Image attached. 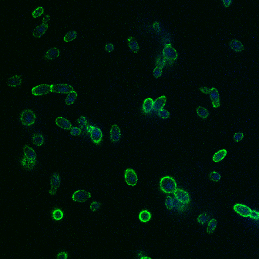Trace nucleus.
I'll list each match as a JSON object with an SVG mask.
<instances>
[{
    "instance_id": "obj_11",
    "label": "nucleus",
    "mask_w": 259,
    "mask_h": 259,
    "mask_svg": "<svg viewBox=\"0 0 259 259\" xmlns=\"http://www.w3.org/2000/svg\"><path fill=\"white\" fill-rule=\"evenodd\" d=\"M50 92H51V86L45 84L38 86L32 89V93L35 96L45 95Z\"/></svg>"
},
{
    "instance_id": "obj_31",
    "label": "nucleus",
    "mask_w": 259,
    "mask_h": 259,
    "mask_svg": "<svg viewBox=\"0 0 259 259\" xmlns=\"http://www.w3.org/2000/svg\"><path fill=\"white\" fill-rule=\"evenodd\" d=\"M166 61L164 56H160L158 58L157 61H156V66L157 67L159 68H162L164 67L165 65L166 64Z\"/></svg>"
},
{
    "instance_id": "obj_30",
    "label": "nucleus",
    "mask_w": 259,
    "mask_h": 259,
    "mask_svg": "<svg viewBox=\"0 0 259 259\" xmlns=\"http://www.w3.org/2000/svg\"><path fill=\"white\" fill-rule=\"evenodd\" d=\"M217 226V221L215 219H213L209 222L207 231L209 234H212L214 232Z\"/></svg>"
},
{
    "instance_id": "obj_34",
    "label": "nucleus",
    "mask_w": 259,
    "mask_h": 259,
    "mask_svg": "<svg viewBox=\"0 0 259 259\" xmlns=\"http://www.w3.org/2000/svg\"><path fill=\"white\" fill-rule=\"evenodd\" d=\"M174 207L179 211H183L184 208L183 204L181 202L177 200L176 199L175 200L173 199V207Z\"/></svg>"
},
{
    "instance_id": "obj_6",
    "label": "nucleus",
    "mask_w": 259,
    "mask_h": 259,
    "mask_svg": "<svg viewBox=\"0 0 259 259\" xmlns=\"http://www.w3.org/2000/svg\"><path fill=\"white\" fill-rule=\"evenodd\" d=\"M51 92L56 93H68L73 91V87L68 84L51 85Z\"/></svg>"
},
{
    "instance_id": "obj_4",
    "label": "nucleus",
    "mask_w": 259,
    "mask_h": 259,
    "mask_svg": "<svg viewBox=\"0 0 259 259\" xmlns=\"http://www.w3.org/2000/svg\"><path fill=\"white\" fill-rule=\"evenodd\" d=\"M86 130L90 134L92 140L95 143H99L102 139L103 134L99 128L91 125L86 126Z\"/></svg>"
},
{
    "instance_id": "obj_33",
    "label": "nucleus",
    "mask_w": 259,
    "mask_h": 259,
    "mask_svg": "<svg viewBox=\"0 0 259 259\" xmlns=\"http://www.w3.org/2000/svg\"><path fill=\"white\" fill-rule=\"evenodd\" d=\"M44 8L42 7H39L32 12V15L34 18H37L42 15V14L44 13Z\"/></svg>"
},
{
    "instance_id": "obj_12",
    "label": "nucleus",
    "mask_w": 259,
    "mask_h": 259,
    "mask_svg": "<svg viewBox=\"0 0 259 259\" xmlns=\"http://www.w3.org/2000/svg\"><path fill=\"white\" fill-rule=\"evenodd\" d=\"M60 184V179L59 177L58 173H55L53 175L51 180V188L49 191V193L51 195L56 194L58 188H59Z\"/></svg>"
},
{
    "instance_id": "obj_29",
    "label": "nucleus",
    "mask_w": 259,
    "mask_h": 259,
    "mask_svg": "<svg viewBox=\"0 0 259 259\" xmlns=\"http://www.w3.org/2000/svg\"><path fill=\"white\" fill-rule=\"evenodd\" d=\"M197 114L200 118L205 119L208 116H209V112L208 110H207L206 109L204 108V107H198L197 110Z\"/></svg>"
},
{
    "instance_id": "obj_7",
    "label": "nucleus",
    "mask_w": 259,
    "mask_h": 259,
    "mask_svg": "<svg viewBox=\"0 0 259 259\" xmlns=\"http://www.w3.org/2000/svg\"><path fill=\"white\" fill-rule=\"evenodd\" d=\"M91 197V194L88 191L85 190H79L73 193L72 196L73 200L74 202H86L88 199Z\"/></svg>"
},
{
    "instance_id": "obj_16",
    "label": "nucleus",
    "mask_w": 259,
    "mask_h": 259,
    "mask_svg": "<svg viewBox=\"0 0 259 259\" xmlns=\"http://www.w3.org/2000/svg\"><path fill=\"white\" fill-rule=\"evenodd\" d=\"M48 28V24L42 23L40 25L38 26L34 29L33 32V35L35 38H41L42 35H44Z\"/></svg>"
},
{
    "instance_id": "obj_13",
    "label": "nucleus",
    "mask_w": 259,
    "mask_h": 259,
    "mask_svg": "<svg viewBox=\"0 0 259 259\" xmlns=\"http://www.w3.org/2000/svg\"><path fill=\"white\" fill-rule=\"evenodd\" d=\"M209 94L211 101L212 102L213 107L214 108H218L219 107L220 105V98L217 89L215 87L210 89Z\"/></svg>"
},
{
    "instance_id": "obj_1",
    "label": "nucleus",
    "mask_w": 259,
    "mask_h": 259,
    "mask_svg": "<svg viewBox=\"0 0 259 259\" xmlns=\"http://www.w3.org/2000/svg\"><path fill=\"white\" fill-rule=\"evenodd\" d=\"M23 152L24 156L21 161V164L27 169H32L36 164V155L35 151L28 146H25Z\"/></svg>"
},
{
    "instance_id": "obj_40",
    "label": "nucleus",
    "mask_w": 259,
    "mask_h": 259,
    "mask_svg": "<svg viewBox=\"0 0 259 259\" xmlns=\"http://www.w3.org/2000/svg\"><path fill=\"white\" fill-rule=\"evenodd\" d=\"M100 206H101V204L99 202H92L90 205V209L92 210V211H96V210H98Z\"/></svg>"
},
{
    "instance_id": "obj_2",
    "label": "nucleus",
    "mask_w": 259,
    "mask_h": 259,
    "mask_svg": "<svg viewBox=\"0 0 259 259\" xmlns=\"http://www.w3.org/2000/svg\"><path fill=\"white\" fill-rule=\"evenodd\" d=\"M160 187L163 192L170 193H173L176 190L177 184L173 178L165 176L160 181Z\"/></svg>"
},
{
    "instance_id": "obj_28",
    "label": "nucleus",
    "mask_w": 259,
    "mask_h": 259,
    "mask_svg": "<svg viewBox=\"0 0 259 259\" xmlns=\"http://www.w3.org/2000/svg\"><path fill=\"white\" fill-rule=\"evenodd\" d=\"M76 36H77L76 32L74 30H72L68 32V33L66 34L64 38V41H65V42H69L74 40L76 38Z\"/></svg>"
},
{
    "instance_id": "obj_21",
    "label": "nucleus",
    "mask_w": 259,
    "mask_h": 259,
    "mask_svg": "<svg viewBox=\"0 0 259 259\" xmlns=\"http://www.w3.org/2000/svg\"><path fill=\"white\" fill-rule=\"evenodd\" d=\"M22 82L21 76H15L10 77L8 82V85L10 86H18L20 85Z\"/></svg>"
},
{
    "instance_id": "obj_25",
    "label": "nucleus",
    "mask_w": 259,
    "mask_h": 259,
    "mask_svg": "<svg viewBox=\"0 0 259 259\" xmlns=\"http://www.w3.org/2000/svg\"><path fill=\"white\" fill-rule=\"evenodd\" d=\"M139 218L143 222H146L149 221L151 218V214L149 212L146 210L142 211L139 215Z\"/></svg>"
},
{
    "instance_id": "obj_45",
    "label": "nucleus",
    "mask_w": 259,
    "mask_h": 259,
    "mask_svg": "<svg viewBox=\"0 0 259 259\" xmlns=\"http://www.w3.org/2000/svg\"><path fill=\"white\" fill-rule=\"evenodd\" d=\"M106 50L109 52H111L114 50V46L112 44H108L106 45Z\"/></svg>"
},
{
    "instance_id": "obj_43",
    "label": "nucleus",
    "mask_w": 259,
    "mask_h": 259,
    "mask_svg": "<svg viewBox=\"0 0 259 259\" xmlns=\"http://www.w3.org/2000/svg\"><path fill=\"white\" fill-rule=\"evenodd\" d=\"M244 137V134L243 133H235V135L234 136V140L236 142H238L240 140H241Z\"/></svg>"
},
{
    "instance_id": "obj_47",
    "label": "nucleus",
    "mask_w": 259,
    "mask_h": 259,
    "mask_svg": "<svg viewBox=\"0 0 259 259\" xmlns=\"http://www.w3.org/2000/svg\"><path fill=\"white\" fill-rule=\"evenodd\" d=\"M200 91H202L203 92L205 93H209L210 91V89L206 87H200Z\"/></svg>"
},
{
    "instance_id": "obj_14",
    "label": "nucleus",
    "mask_w": 259,
    "mask_h": 259,
    "mask_svg": "<svg viewBox=\"0 0 259 259\" xmlns=\"http://www.w3.org/2000/svg\"><path fill=\"white\" fill-rule=\"evenodd\" d=\"M110 137L112 141L113 142H118L120 139V130L117 125H114L112 126L110 131Z\"/></svg>"
},
{
    "instance_id": "obj_36",
    "label": "nucleus",
    "mask_w": 259,
    "mask_h": 259,
    "mask_svg": "<svg viewBox=\"0 0 259 259\" xmlns=\"http://www.w3.org/2000/svg\"><path fill=\"white\" fill-rule=\"evenodd\" d=\"M159 116H160V117L163 119H166L169 117L170 115V113L169 112L164 109H162V110L159 111L158 112Z\"/></svg>"
},
{
    "instance_id": "obj_38",
    "label": "nucleus",
    "mask_w": 259,
    "mask_h": 259,
    "mask_svg": "<svg viewBox=\"0 0 259 259\" xmlns=\"http://www.w3.org/2000/svg\"><path fill=\"white\" fill-rule=\"evenodd\" d=\"M81 133H82V131H81L80 128L76 127H74L71 128L70 134L72 136H79L81 134Z\"/></svg>"
},
{
    "instance_id": "obj_48",
    "label": "nucleus",
    "mask_w": 259,
    "mask_h": 259,
    "mask_svg": "<svg viewBox=\"0 0 259 259\" xmlns=\"http://www.w3.org/2000/svg\"><path fill=\"white\" fill-rule=\"evenodd\" d=\"M223 2L225 7H229V5L230 4L231 1L230 0H224V1H223Z\"/></svg>"
},
{
    "instance_id": "obj_20",
    "label": "nucleus",
    "mask_w": 259,
    "mask_h": 259,
    "mask_svg": "<svg viewBox=\"0 0 259 259\" xmlns=\"http://www.w3.org/2000/svg\"><path fill=\"white\" fill-rule=\"evenodd\" d=\"M153 105H154V101L151 98L146 99L143 102V111L146 113L150 112L153 108Z\"/></svg>"
},
{
    "instance_id": "obj_35",
    "label": "nucleus",
    "mask_w": 259,
    "mask_h": 259,
    "mask_svg": "<svg viewBox=\"0 0 259 259\" xmlns=\"http://www.w3.org/2000/svg\"><path fill=\"white\" fill-rule=\"evenodd\" d=\"M210 178L214 181L217 182L220 180L221 179V176L218 172L214 171L210 174Z\"/></svg>"
},
{
    "instance_id": "obj_27",
    "label": "nucleus",
    "mask_w": 259,
    "mask_h": 259,
    "mask_svg": "<svg viewBox=\"0 0 259 259\" xmlns=\"http://www.w3.org/2000/svg\"><path fill=\"white\" fill-rule=\"evenodd\" d=\"M32 140L33 143L37 146H41L44 143V137L41 134H34Z\"/></svg>"
},
{
    "instance_id": "obj_44",
    "label": "nucleus",
    "mask_w": 259,
    "mask_h": 259,
    "mask_svg": "<svg viewBox=\"0 0 259 259\" xmlns=\"http://www.w3.org/2000/svg\"><path fill=\"white\" fill-rule=\"evenodd\" d=\"M57 258L59 259H66L68 258V254L66 252H62L58 254Z\"/></svg>"
},
{
    "instance_id": "obj_26",
    "label": "nucleus",
    "mask_w": 259,
    "mask_h": 259,
    "mask_svg": "<svg viewBox=\"0 0 259 259\" xmlns=\"http://www.w3.org/2000/svg\"><path fill=\"white\" fill-rule=\"evenodd\" d=\"M77 96V93H76V92H74V91L70 92L68 94V96H67L66 100H65L66 104L68 105L73 104V103L76 101Z\"/></svg>"
},
{
    "instance_id": "obj_22",
    "label": "nucleus",
    "mask_w": 259,
    "mask_h": 259,
    "mask_svg": "<svg viewBox=\"0 0 259 259\" xmlns=\"http://www.w3.org/2000/svg\"><path fill=\"white\" fill-rule=\"evenodd\" d=\"M52 216L53 219L56 221H59L63 219L64 213L62 210L59 208H55L52 212Z\"/></svg>"
},
{
    "instance_id": "obj_17",
    "label": "nucleus",
    "mask_w": 259,
    "mask_h": 259,
    "mask_svg": "<svg viewBox=\"0 0 259 259\" xmlns=\"http://www.w3.org/2000/svg\"><path fill=\"white\" fill-rule=\"evenodd\" d=\"M56 123L58 126L64 130H69L71 128V123L64 118L59 117L56 120Z\"/></svg>"
},
{
    "instance_id": "obj_49",
    "label": "nucleus",
    "mask_w": 259,
    "mask_h": 259,
    "mask_svg": "<svg viewBox=\"0 0 259 259\" xmlns=\"http://www.w3.org/2000/svg\"><path fill=\"white\" fill-rule=\"evenodd\" d=\"M159 23L156 22L155 23H154V25H153V27H154V29L155 30H157V31H159L160 30V27H159Z\"/></svg>"
},
{
    "instance_id": "obj_8",
    "label": "nucleus",
    "mask_w": 259,
    "mask_h": 259,
    "mask_svg": "<svg viewBox=\"0 0 259 259\" xmlns=\"http://www.w3.org/2000/svg\"><path fill=\"white\" fill-rule=\"evenodd\" d=\"M173 193L176 199L183 204H187L190 202V196L187 191L180 189H177L175 190Z\"/></svg>"
},
{
    "instance_id": "obj_23",
    "label": "nucleus",
    "mask_w": 259,
    "mask_h": 259,
    "mask_svg": "<svg viewBox=\"0 0 259 259\" xmlns=\"http://www.w3.org/2000/svg\"><path fill=\"white\" fill-rule=\"evenodd\" d=\"M227 154V151L225 150H222L216 153L213 157V160L215 162H219L222 160H223L226 156Z\"/></svg>"
},
{
    "instance_id": "obj_18",
    "label": "nucleus",
    "mask_w": 259,
    "mask_h": 259,
    "mask_svg": "<svg viewBox=\"0 0 259 259\" xmlns=\"http://www.w3.org/2000/svg\"><path fill=\"white\" fill-rule=\"evenodd\" d=\"M60 54L59 50L57 48L50 49L45 54V57L49 60H53L58 57Z\"/></svg>"
},
{
    "instance_id": "obj_24",
    "label": "nucleus",
    "mask_w": 259,
    "mask_h": 259,
    "mask_svg": "<svg viewBox=\"0 0 259 259\" xmlns=\"http://www.w3.org/2000/svg\"><path fill=\"white\" fill-rule=\"evenodd\" d=\"M128 45L130 48L133 52H134V53H137L139 51V45L137 42H136V39L133 37H130L128 39Z\"/></svg>"
},
{
    "instance_id": "obj_9",
    "label": "nucleus",
    "mask_w": 259,
    "mask_h": 259,
    "mask_svg": "<svg viewBox=\"0 0 259 259\" xmlns=\"http://www.w3.org/2000/svg\"><path fill=\"white\" fill-rule=\"evenodd\" d=\"M125 178L126 182L128 185L134 186L137 181V176L133 170L127 169L125 171Z\"/></svg>"
},
{
    "instance_id": "obj_42",
    "label": "nucleus",
    "mask_w": 259,
    "mask_h": 259,
    "mask_svg": "<svg viewBox=\"0 0 259 259\" xmlns=\"http://www.w3.org/2000/svg\"><path fill=\"white\" fill-rule=\"evenodd\" d=\"M249 217H250L251 218H252V219H255V220H258L259 218V212L256 211H252V210Z\"/></svg>"
},
{
    "instance_id": "obj_50",
    "label": "nucleus",
    "mask_w": 259,
    "mask_h": 259,
    "mask_svg": "<svg viewBox=\"0 0 259 259\" xmlns=\"http://www.w3.org/2000/svg\"><path fill=\"white\" fill-rule=\"evenodd\" d=\"M142 259H150V258H148V257H142Z\"/></svg>"
},
{
    "instance_id": "obj_39",
    "label": "nucleus",
    "mask_w": 259,
    "mask_h": 259,
    "mask_svg": "<svg viewBox=\"0 0 259 259\" xmlns=\"http://www.w3.org/2000/svg\"><path fill=\"white\" fill-rule=\"evenodd\" d=\"M77 122L79 124L80 126L82 127V128H83V127L86 126L87 125V121L86 118L83 116H82L77 120Z\"/></svg>"
},
{
    "instance_id": "obj_15",
    "label": "nucleus",
    "mask_w": 259,
    "mask_h": 259,
    "mask_svg": "<svg viewBox=\"0 0 259 259\" xmlns=\"http://www.w3.org/2000/svg\"><path fill=\"white\" fill-rule=\"evenodd\" d=\"M166 97L165 96H161L160 98H158L154 102L153 109L157 111L163 109L166 104Z\"/></svg>"
},
{
    "instance_id": "obj_46",
    "label": "nucleus",
    "mask_w": 259,
    "mask_h": 259,
    "mask_svg": "<svg viewBox=\"0 0 259 259\" xmlns=\"http://www.w3.org/2000/svg\"><path fill=\"white\" fill-rule=\"evenodd\" d=\"M50 20V15H45V16L44 17V18H43V19H42V23H44V24H48V22Z\"/></svg>"
},
{
    "instance_id": "obj_41",
    "label": "nucleus",
    "mask_w": 259,
    "mask_h": 259,
    "mask_svg": "<svg viewBox=\"0 0 259 259\" xmlns=\"http://www.w3.org/2000/svg\"><path fill=\"white\" fill-rule=\"evenodd\" d=\"M154 76L156 78H158V77H160V76H161L162 74V70L161 68H159V67H156V68L154 69Z\"/></svg>"
},
{
    "instance_id": "obj_19",
    "label": "nucleus",
    "mask_w": 259,
    "mask_h": 259,
    "mask_svg": "<svg viewBox=\"0 0 259 259\" xmlns=\"http://www.w3.org/2000/svg\"><path fill=\"white\" fill-rule=\"evenodd\" d=\"M229 45L231 48L235 52H241L244 50L243 44L238 40H232L229 43Z\"/></svg>"
},
{
    "instance_id": "obj_5",
    "label": "nucleus",
    "mask_w": 259,
    "mask_h": 259,
    "mask_svg": "<svg viewBox=\"0 0 259 259\" xmlns=\"http://www.w3.org/2000/svg\"><path fill=\"white\" fill-rule=\"evenodd\" d=\"M163 56L166 60L172 62L174 61L178 57L177 52L171 45H165L163 49Z\"/></svg>"
},
{
    "instance_id": "obj_37",
    "label": "nucleus",
    "mask_w": 259,
    "mask_h": 259,
    "mask_svg": "<svg viewBox=\"0 0 259 259\" xmlns=\"http://www.w3.org/2000/svg\"><path fill=\"white\" fill-rule=\"evenodd\" d=\"M166 206L169 210L172 209L173 208V199L171 197H167L166 200Z\"/></svg>"
},
{
    "instance_id": "obj_10",
    "label": "nucleus",
    "mask_w": 259,
    "mask_h": 259,
    "mask_svg": "<svg viewBox=\"0 0 259 259\" xmlns=\"http://www.w3.org/2000/svg\"><path fill=\"white\" fill-rule=\"evenodd\" d=\"M234 209L237 213L244 217H249L252 211L249 207L240 204H235L234 206Z\"/></svg>"
},
{
    "instance_id": "obj_3",
    "label": "nucleus",
    "mask_w": 259,
    "mask_h": 259,
    "mask_svg": "<svg viewBox=\"0 0 259 259\" xmlns=\"http://www.w3.org/2000/svg\"><path fill=\"white\" fill-rule=\"evenodd\" d=\"M20 119L23 125L29 126L35 123L36 116L32 110H26L21 114Z\"/></svg>"
},
{
    "instance_id": "obj_32",
    "label": "nucleus",
    "mask_w": 259,
    "mask_h": 259,
    "mask_svg": "<svg viewBox=\"0 0 259 259\" xmlns=\"http://www.w3.org/2000/svg\"><path fill=\"white\" fill-rule=\"evenodd\" d=\"M209 217L206 213H203L197 218V221L201 224H204L206 222L208 221Z\"/></svg>"
}]
</instances>
